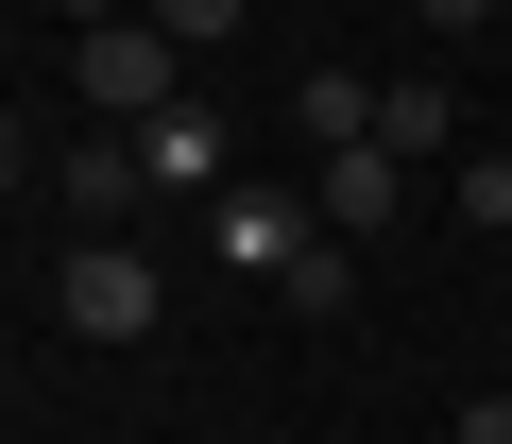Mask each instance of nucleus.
Masks as SVG:
<instances>
[{
	"label": "nucleus",
	"mask_w": 512,
	"mask_h": 444,
	"mask_svg": "<svg viewBox=\"0 0 512 444\" xmlns=\"http://www.w3.org/2000/svg\"><path fill=\"white\" fill-rule=\"evenodd\" d=\"M205 240H222V257H239L256 291H274V274H291V257L325 240V205H291V188H222V222H205Z\"/></svg>",
	"instance_id": "nucleus-3"
},
{
	"label": "nucleus",
	"mask_w": 512,
	"mask_h": 444,
	"mask_svg": "<svg viewBox=\"0 0 512 444\" xmlns=\"http://www.w3.org/2000/svg\"><path fill=\"white\" fill-rule=\"evenodd\" d=\"M69 103H103V120H154V103H188V52H171L154 18H103V35H69Z\"/></svg>",
	"instance_id": "nucleus-1"
},
{
	"label": "nucleus",
	"mask_w": 512,
	"mask_h": 444,
	"mask_svg": "<svg viewBox=\"0 0 512 444\" xmlns=\"http://www.w3.org/2000/svg\"><path fill=\"white\" fill-rule=\"evenodd\" d=\"M35 18H69V35H103V18H120V0H35Z\"/></svg>",
	"instance_id": "nucleus-14"
},
{
	"label": "nucleus",
	"mask_w": 512,
	"mask_h": 444,
	"mask_svg": "<svg viewBox=\"0 0 512 444\" xmlns=\"http://www.w3.org/2000/svg\"><path fill=\"white\" fill-rule=\"evenodd\" d=\"M478 18H495V0H427V35H478Z\"/></svg>",
	"instance_id": "nucleus-15"
},
{
	"label": "nucleus",
	"mask_w": 512,
	"mask_h": 444,
	"mask_svg": "<svg viewBox=\"0 0 512 444\" xmlns=\"http://www.w3.org/2000/svg\"><path fill=\"white\" fill-rule=\"evenodd\" d=\"M393 205H410V154H393V137H342V154H325V222L359 240V222H393Z\"/></svg>",
	"instance_id": "nucleus-4"
},
{
	"label": "nucleus",
	"mask_w": 512,
	"mask_h": 444,
	"mask_svg": "<svg viewBox=\"0 0 512 444\" xmlns=\"http://www.w3.org/2000/svg\"><path fill=\"white\" fill-rule=\"evenodd\" d=\"M461 222H512V154H478V171H461Z\"/></svg>",
	"instance_id": "nucleus-11"
},
{
	"label": "nucleus",
	"mask_w": 512,
	"mask_h": 444,
	"mask_svg": "<svg viewBox=\"0 0 512 444\" xmlns=\"http://www.w3.org/2000/svg\"><path fill=\"white\" fill-rule=\"evenodd\" d=\"M461 444H512V393H478V410H461Z\"/></svg>",
	"instance_id": "nucleus-13"
},
{
	"label": "nucleus",
	"mask_w": 512,
	"mask_h": 444,
	"mask_svg": "<svg viewBox=\"0 0 512 444\" xmlns=\"http://www.w3.org/2000/svg\"><path fill=\"white\" fill-rule=\"evenodd\" d=\"M376 137H393V154L427 171V154H444V86H376Z\"/></svg>",
	"instance_id": "nucleus-9"
},
{
	"label": "nucleus",
	"mask_w": 512,
	"mask_h": 444,
	"mask_svg": "<svg viewBox=\"0 0 512 444\" xmlns=\"http://www.w3.org/2000/svg\"><path fill=\"white\" fill-rule=\"evenodd\" d=\"M154 308H171V291H154L137 240H69V274H52V325H69V342H154Z\"/></svg>",
	"instance_id": "nucleus-2"
},
{
	"label": "nucleus",
	"mask_w": 512,
	"mask_h": 444,
	"mask_svg": "<svg viewBox=\"0 0 512 444\" xmlns=\"http://www.w3.org/2000/svg\"><path fill=\"white\" fill-rule=\"evenodd\" d=\"M137 188H154V171H137V137H86V154H69V222H120Z\"/></svg>",
	"instance_id": "nucleus-6"
},
{
	"label": "nucleus",
	"mask_w": 512,
	"mask_h": 444,
	"mask_svg": "<svg viewBox=\"0 0 512 444\" xmlns=\"http://www.w3.org/2000/svg\"><path fill=\"white\" fill-rule=\"evenodd\" d=\"M137 171H154V188H222V120H205V103H154V120H137Z\"/></svg>",
	"instance_id": "nucleus-5"
},
{
	"label": "nucleus",
	"mask_w": 512,
	"mask_h": 444,
	"mask_svg": "<svg viewBox=\"0 0 512 444\" xmlns=\"http://www.w3.org/2000/svg\"><path fill=\"white\" fill-rule=\"evenodd\" d=\"M342 291H359V240H308V257L274 274V308H291V325H342Z\"/></svg>",
	"instance_id": "nucleus-7"
},
{
	"label": "nucleus",
	"mask_w": 512,
	"mask_h": 444,
	"mask_svg": "<svg viewBox=\"0 0 512 444\" xmlns=\"http://www.w3.org/2000/svg\"><path fill=\"white\" fill-rule=\"evenodd\" d=\"M137 18H154V35H171V52H222V35H239V18H256V0H137Z\"/></svg>",
	"instance_id": "nucleus-10"
},
{
	"label": "nucleus",
	"mask_w": 512,
	"mask_h": 444,
	"mask_svg": "<svg viewBox=\"0 0 512 444\" xmlns=\"http://www.w3.org/2000/svg\"><path fill=\"white\" fill-rule=\"evenodd\" d=\"M18 171H35V137H18V103H0V205H18Z\"/></svg>",
	"instance_id": "nucleus-12"
},
{
	"label": "nucleus",
	"mask_w": 512,
	"mask_h": 444,
	"mask_svg": "<svg viewBox=\"0 0 512 444\" xmlns=\"http://www.w3.org/2000/svg\"><path fill=\"white\" fill-rule=\"evenodd\" d=\"M308 137H325V154L376 137V69H325V86H308Z\"/></svg>",
	"instance_id": "nucleus-8"
}]
</instances>
